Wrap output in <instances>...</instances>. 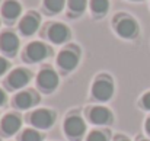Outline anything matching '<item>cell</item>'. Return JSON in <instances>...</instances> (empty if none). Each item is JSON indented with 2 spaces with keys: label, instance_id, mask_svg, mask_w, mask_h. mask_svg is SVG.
Instances as JSON below:
<instances>
[{
  "label": "cell",
  "instance_id": "e0dca14e",
  "mask_svg": "<svg viewBox=\"0 0 150 141\" xmlns=\"http://www.w3.org/2000/svg\"><path fill=\"white\" fill-rule=\"evenodd\" d=\"M45 6L51 12H60L64 6V0H45Z\"/></svg>",
  "mask_w": 150,
  "mask_h": 141
},
{
  "label": "cell",
  "instance_id": "603a6c76",
  "mask_svg": "<svg viewBox=\"0 0 150 141\" xmlns=\"http://www.w3.org/2000/svg\"><path fill=\"white\" fill-rule=\"evenodd\" d=\"M3 102H4V93H3V92L0 90V105H1Z\"/></svg>",
  "mask_w": 150,
  "mask_h": 141
},
{
  "label": "cell",
  "instance_id": "5b68a950",
  "mask_svg": "<svg viewBox=\"0 0 150 141\" xmlns=\"http://www.w3.org/2000/svg\"><path fill=\"white\" fill-rule=\"evenodd\" d=\"M19 45V39L12 32H4L0 37V48L6 52H15Z\"/></svg>",
  "mask_w": 150,
  "mask_h": 141
},
{
  "label": "cell",
  "instance_id": "7402d4cb",
  "mask_svg": "<svg viewBox=\"0 0 150 141\" xmlns=\"http://www.w3.org/2000/svg\"><path fill=\"white\" fill-rule=\"evenodd\" d=\"M143 105H144V108L150 109V93L144 94V97H143Z\"/></svg>",
  "mask_w": 150,
  "mask_h": 141
},
{
  "label": "cell",
  "instance_id": "30bf717a",
  "mask_svg": "<svg viewBox=\"0 0 150 141\" xmlns=\"http://www.w3.org/2000/svg\"><path fill=\"white\" fill-rule=\"evenodd\" d=\"M19 28H21L22 34H25V35H32V34L37 31V28H38V19H37L34 15H28V16H25V18L21 20Z\"/></svg>",
  "mask_w": 150,
  "mask_h": 141
},
{
  "label": "cell",
  "instance_id": "cb8c5ba5",
  "mask_svg": "<svg viewBox=\"0 0 150 141\" xmlns=\"http://www.w3.org/2000/svg\"><path fill=\"white\" fill-rule=\"evenodd\" d=\"M146 130H147V133L150 134V118L147 119V122H146Z\"/></svg>",
  "mask_w": 150,
  "mask_h": 141
},
{
  "label": "cell",
  "instance_id": "3957f363",
  "mask_svg": "<svg viewBox=\"0 0 150 141\" xmlns=\"http://www.w3.org/2000/svg\"><path fill=\"white\" fill-rule=\"evenodd\" d=\"M31 121L35 127H40V128H48L52 121H54V116L50 111H45V109H40L37 112L32 114L31 116Z\"/></svg>",
  "mask_w": 150,
  "mask_h": 141
},
{
  "label": "cell",
  "instance_id": "ba28073f",
  "mask_svg": "<svg viewBox=\"0 0 150 141\" xmlns=\"http://www.w3.org/2000/svg\"><path fill=\"white\" fill-rule=\"evenodd\" d=\"M48 35H50V39L52 42L60 44V42H63V41L67 39V37H69V29H67L64 25L57 23V25H52L50 28Z\"/></svg>",
  "mask_w": 150,
  "mask_h": 141
},
{
  "label": "cell",
  "instance_id": "ffe728a7",
  "mask_svg": "<svg viewBox=\"0 0 150 141\" xmlns=\"http://www.w3.org/2000/svg\"><path fill=\"white\" fill-rule=\"evenodd\" d=\"M88 141H106L105 138V135L102 134V133H98V131H93L91 135H89V138Z\"/></svg>",
  "mask_w": 150,
  "mask_h": 141
},
{
  "label": "cell",
  "instance_id": "8992f818",
  "mask_svg": "<svg viewBox=\"0 0 150 141\" xmlns=\"http://www.w3.org/2000/svg\"><path fill=\"white\" fill-rule=\"evenodd\" d=\"M117 31L124 38H133L137 32V25L133 19H122L117 25Z\"/></svg>",
  "mask_w": 150,
  "mask_h": 141
},
{
  "label": "cell",
  "instance_id": "6da1fadb",
  "mask_svg": "<svg viewBox=\"0 0 150 141\" xmlns=\"http://www.w3.org/2000/svg\"><path fill=\"white\" fill-rule=\"evenodd\" d=\"M64 130L69 137H80L85 131V122L79 116H70L64 124Z\"/></svg>",
  "mask_w": 150,
  "mask_h": 141
},
{
  "label": "cell",
  "instance_id": "d6986e66",
  "mask_svg": "<svg viewBox=\"0 0 150 141\" xmlns=\"http://www.w3.org/2000/svg\"><path fill=\"white\" fill-rule=\"evenodd\" d=\"M22 141H41V135L34 130H28V131L23 133Z\"/></svg>",
  "mask_w": 150,
  "mask_h": 141
},
{
  "label": "cell",
  "instance_id": "7c38bea8",
  "mask_svg": "<svg viewBox=\"0 0 150 141\" xmlns=\"http://www.w3.org/2000/svg\"><path fill=\"white\" fill-rule=\"evenodd\" d=\"M109 118H111V112L108 109L102 108V106L93 108L92 112H91V119L95 124H105V122L109 121Z\"/></svg>",
  "mask_w": 150,
  "mask_h": 141
},
{
  "label": "cell",
  "instance_id": "44dd1931",
  "mask_svg": "<svg viewBox=\"0 0 150 141\" xmlns=\"http://www.w3.org/2000/svg\"><path fill=\"white\" fill-rule=\"evenodd\" d=\"M6 68H7V61L3 60V58H0V74H3L6 71Z\"/></svg>",
  "mask_w": 150,
  "mask_h": 141
},
{
  "label": "cell",
  "instance_id": "4fadbf2b",
  "mask_svg": "<svg viewBox=\"0 0 150 141\" xmlns=\"http://www.w3.org/2000/svg\"><path fill=\"white\" fill-rule=\"evenodd\" d=\"M9 83L12 87L18 89V87H22L28 83V74L23 71V70H15L10 76H9Z\"/></svg>",
  "mask_w": 150,
  "mask_h": 141
},
{
  "label": "cell",
  "instance_id": "8fae6325",
  "mask_svg": "<svg viewBox=\"0 0 150 141\" xmlns=\"http://www.w3.org/2000/svg\"><path fill=\"white\" fill-rule=\"evenodd\" d=\"M1 127H3V131L6 134H15L19 130V127H21V119L16 115H7L3 119Z\"/></svg>",
  "mask_w": 150,
  "mask_h": 141
},
{
  "label": "cell",
  "instance_id": "9c48e42d",
  "mask_svg": "<svg viewBox=\"0 0 150 141\" xmlns=\"http://www.w3.org/2000/svg\"><path fill=\"white\" fill-rule=\"evenodd\" d=\"M26 54H28L29 60L40 61V60H42L47 55V48L41 42H32V44H29V47L26 49Z\"/></svg>",
  "mask_w": 150,
  "mask_h": 141
},
{
  "label": "cell",
  "instance_id": "277c9868",
  "mask_svg": "<svg viewBox=\"0 0 150 141\" xmlns=\"http://www.w3.org/2000/svg\"><path fill=\"white\" fill-rule=\"evenodd\" d=\"M38 83L42 89L45 90H52L58 85V77L52 70H42L38 76Z\"/></svg>",
  "mask_w": 150,
  "mask_h": 141
},
{
  "label": "cell",
  "instance_id": "5bb4252c",
  "mask_svg": "<svg viewBox=\"0 0 150 141\" xmlns=\"http://www.w3.org/2000/svg\"><path fill=\"white\" fill-rule=\"evenodd\" d=\"M19 13H21V4L18 1L9 0V1L4 3V6H3V15H4V18L15 19V18L19 16Z\"/></svg>",
  "mask_w": 150,
  "mask_h": 141
},
{
  "label": "cell",
  "instance_id": "ac0fdd59",
  "mask_svg": "<svg viewBox=\"0 0 150 141\" xmlns=\"http://www.w3.org/2000/svg\"><path fill=\"white\" fill-rule=\"evenodd\" d=\"M69 6L73 12H82L86 7V0H69Z\"/></svg>",
  "mask_w": 150,
  "mask_h": 141
},
{
  "label": "cell",
  "instance_id": "9a60e30c",
  "mask_svg": "<svg viewBox=\"0 0 150 141\" xmlns=\"http://www.w3.org/2000/svg\"><path fill=\"white\" fill-rule=\"evenodd\" d=\"M15 102H16V105H18L19 108L26 109V108H29V106L34 103V97H32V94L31 93L23 92V93H19L18 96H16Z\"/></svg>",
  "mask_w": 150,
  "mask_h": 141
},
{
  "label": "cell",
  "instance_id": "7a4b0ae2",
  "mask_svg": "<svg viewBox=\"0 0 150 141\" xmlns=\"http://www.w3.org/2000/svg\"><path fill=\"white\" fill-rule=\"evenodd\" d=\"M93 96L99 100H108L112 92H114V86L109 80H98L95 85H93Z\"/></svg>",
  "mask_w": 150,
  "mask_h": 141
},
{
  "label": "cell",
  "instance_id": "52a82bcc",
  "mask_svg": "<svg viewBox=\"0 0 150 141\" xmlns=\"http://www.w3.org/2000/svg\"><path fill=\"white\" fill-rule=\"evenodd\" d=\"M77 55L73 52V51H63L60 55H58V64L60 67H63L64 70H71L77 66Z\"/></svg>",
  "mask_w": 150,
  "mask_h": 141
},
{
  "label": "cell",
  "instance_id": "2e32d148",
  "mask_svg": "<svg viewBox=\"0 0 150 141\" xmlns=\"http://www.w3.org/2000/svg\"><path fill=\"white\" fill-rule=\"evenodd\" d=\"M91 4L95 13H105L108 9V0H92Z\"/></svg>",
  "mask_w": 150,
  "mask_h": 141
}]
</instances>
